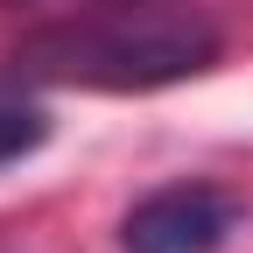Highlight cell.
Listing matches in <instances>:
<instances>
[{
	"label": "cell",
	"mask_w": 253,
	"mask_h": 253,
	"mask_svg": "<svg viewBox=\"0 0 253 253\" xmlns=\"http://www.w3.org/2000/svg\"><path fill=\"white\" fill-rule=\"evenodd\" d=\"M239 225V197L218 183H162L120 218L126 253H218Z\"/></svg>",
	"instance_id": "cell-2"
},
{
	"label": "cell",
	"mask_w": 253,
	"mask_h": 253,
	"mask_svg": "<svg viewBox=\"0 0 253 253\" xmlns=\"http://www.w3.org/2000/svg\"><path fill=\"white\" fill-rule=\"evenodd\" d=\"M49 141V113L28 99H0V169H14L21 155H36Z\"/></svg>",
	"instance_id": "cell-3"
},
{
	"label": "cell",
	"mask_w": 253,
	"mask_h": 253,
	"mask_svg": "<svg viewBox=\"0 0 253 253\" xmlns=\"http://www.w3.org/2000/svg\"><path fill=\"white\" fill-rule=\"evenodd\" d=\"M0 7H36V0H0Z\"/></svg>",
	"instance_id": "cell-4"
},
{
	"label": "cell",
	"mask_w": 253,
	"mask_h": 253,
	"mask_svg": "<svg viewBox=\"0 0 253 253\" xmlns=\"http://www.w3.org/2000/svg\"><path fill=\"white\" fill-rule=\"evenodd\" d=\"M218 63V28L197 14H91L56 21L14 49V78L28 84H84V91H162Z\"/></svg>",
	"instance_id": "cell-1"
}]
</instances>
